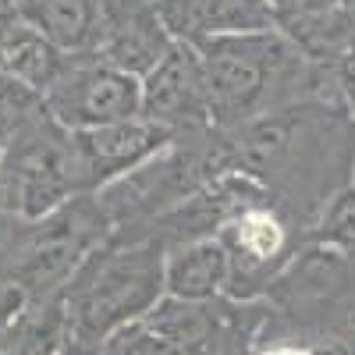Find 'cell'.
Listing matches in <instances>:
<instances>
[{
  "label": "cell",
  "instance_id": "1",
  "mask_svg": "<svg viewBox=\"0 0 355 355\" xmlns=\"http://www.w3.org/2000/svg\"><path fill=\"white\" fill-rule=\"evenodd\" d=\"M196 50L202 61L210 121L217 132H231L263 114L299 107L309 100L341 103L331 93L323 71L281 28L217 36V40L196 43Z\"/></svg>",
  "mask_w": 355,
  "mask_h": 355
},
{
  "label": "cell",
  "instance_id": "2",
  "mask_svg": "<svg viewBox=\"0 0 355 355\" xmlns=\"http://www.w3.org/2000/svg\"><path fill=\"white\" fill-rule=\"evenodd\" d=\"M167 299V242L157 234L110 239L64 284L68 345L96 352Z\"/></svg>",
  "mask_w": 355,
  "mask_h": 355
},
{
  "label": "cell",
  "instance_id": "3",
  "mask_svg": "<svg viewBox=\"0 0 355 355\" xmlns=\"http://www.w3.org/2000/svg\"><path fill=\"white\" fill-rule=\"evenodd\" d=\"M110 239V220L96 196H78L43 220L15 227V239L0 249V281L25 299H46L64 291L82 259Z\"/></svg>",
  "mask_w": 355,
  "mask_h": 355
},
{
  "label": "cell",
  "instance_id": "4",
  "mask_svg": "<svg viewBox=\"0 0 355 355\" xmlns=\"http://www.w3.org/2000/svg\"><path fill=\"white\" fill-rule=\"evenodd\" d=\"M78 196H85V182L75 132L57 125L43 107L4 146V210L28 224L50 217Z\"/></svg>",
  "mask_w": 355,
  "mask_h": 355
},
{
  "label": "cell",
  "instance_id": "5",
  "mask_svg": "<svg viewBox=\"0 0 355 355\" xmlns=\"http://www.w3.org/2000/svg\"><path fill=\"white\" fill-rule=\"evenodd\" d=\"M217 239L231 256L227 299L234 302H256L281 277L295 249L291 220L259 185L227 214V220L217 227Z\"/></svg>",
  "mask_w": 355,
  "mask_h": 355
},
{
  "label": "cell",
  "instance_id": "6",
  "mask_svg": "<svg viewBox=\"0 0 355 355\" xmlns=\"http://www.w3.org/2000/svg\"><path fill=\"white\" fill-rule=\"evenodd\" d=\"M46 110L68 132H93L142 114V78L103 64L96 53L75 57L68 75L43 96Z\"/></svg>",
  "mask_w": 355,
  "mask_h": 355
},
{
  "label": "cell",
  "instance_id": "7",
  "mask_svg": "<svg viewBox=\"0 0 355 355\" xmlns=\"http://www.w3.org/2000/svg\"><path fill=\"white\" fill-rule=\"evenodd\" d=\"M142 117L174 132L178 139L214 132L202 61L192 43L174 40V46L164 53V61L150 75H142Z\"/></svg>",
  "mask_w": 355,
  "mask_h": 355
},
{
  "label": "cell",
  "instance_id": "8",
  "mask_svg": "<svg viewBox=\"0 0 355 355\" xmlns=\"http://www.w3.org/2000/svg\"><path fill=\"white\" fill-rule=\"evenodd\" d=\"M178 135L153 125L150 117H132V121H117L107 128L93 132H75V150H78V167H82V182L85 196H96L107 185L121 182L142 164H150L160 157Z\"/></svg>",
  "mask_w": 355,
  "mask_h": 355
},
{
  "label": "cell",
  "instance_id": "9",
  "mask_svg": "<svg viewBox=\"0 0 355 355\" xmlns=\"http://www.w3.org/2000/svg\"><path fill=\"white\" fill-rule=\"evenodd\" d=\"M171 46L174 36L157 0H100L96 57L103 64L142 78L164 61Z\"/></svg>",
  "mask_w": 355,
  "mask_h": 355
},
{
  "label": "cell",
  "instance_id": "10",
  "mask_svg": "<svg viewBox=\"0 0 355 355\" xmlns=\"http://www.w3.org/2000/svg\"><path fill=\"white\" fill-rule=\"evenodd\" d=\"M160 15L171 28V36L192 46L217 36L277 28L270 0H164Z\"/></svg>",
  "mask_w": 355,
  "mask_h": 355
},
{
  "label": "cell",
  "instance_id": "11",
  "mask_svg": "<svg viewBox=\"0 0 355 355\" xmlns=\"http://www.w3.org/2000/svg\"><path fill=\"white\" fill-rule=\"evenodd\" d=\"M231 284V256L217 234L167 245V299L214 302Z\"/></svg>",
  "mask_w": 355,
  "mask_h": 355
},
{
  "label": "cell",
  "instance_id": "12",
  "mask_svg": "<svg viewBox=\"0 0 355 355\" xmlns=\"http://www.w3.org/2000/svg\"><path fill=\"white\" fill-rule=\"evenodd\" d=\"M15 18L61 53H96L100 0H15Z\"/></svg>",
  "mask_w": 355,
  "mask_h": 355
},
{
  "label": "cell",
  "instance_id": "13",
  "mask_svg": "<svg viewBox=\"0 0 355 355\" xmlns=\"http://www.w3.org/2000/svg\"><path fill=\"white\" fill-rule=\"evenodd\" d=\"M68 348L64 291L46 299H25L0 355H61Z\"/></svg>",
  "mask_w": 355,
  "mask_h": 355
},
{
  "label": "cell",
  "instance_id": "14",
  "mask_svg": "<svg viewBox=\"0 0 355 355\" xmlns=\"http://www.w3.org/2000/svg\"><path fill=\"white\" fill-rule=\"evenodd\" d=\"M306 239L320 249H331L345 259H355V185L338 189L323 202V210L316 214Z\"/></svg>",
  "mask_w": 355,
  "mask_h": 355
},
{
  "label": "cell",
  "instance_id": "15",
  "mask_svg": "<svg viewBox=\"0 0 355 355\" xmlns=\"http://www.w3.org/2000/svg\"><path fill=\"white\" fill-rule=\"evenodd\" d=\"M43 96L21 78L0 71V146H8L33 117L43 110Z\"/></svg>",
  "mask_w": 355,
  "mask_h": 355
},
{
  "label": "cell",
  "instance_id": "16",
  "mask_svg": "<svg viewBox=\"0 0 355 355\" xmlns=\"http://www.w3.org/2000/svg\"><path fill=\"white\" fill-rule=\"evenodd\" d=\"M96 355H185V352L174 341H167L157 327H150L146 320H139L121 334H114L107 345H100Z\"/></svg>",
  "mask_w": 355,
  "mask_h": 355
},
{
  "label": "cell",
  "instance_id": "17",
  "mask_svg": "<svg viewBox=\"0 0 355 355\" xmlns=\"http://www.w3.org/2000/svg\"><path fill=\"white\" fill-rule=\"evenodd\" d=\"M21 306H25V295H21L18 288H11V284H4V281H0V352H4L8 331H11L15 316L21 313Z\"/></svg>",
  "mask_w": 355,
  "mask_h": 355
},
{
  "label": "cell",
  "instance_id": "18",
  "mask_svg": "<svg viewBox=\"0 0 355 355\" xmlns=\"http://www.w3.org/2000/svg\"><path fill=\"white\" fill-rule=\"evenodd\" d=\"M252 355H323L320 345H299V341H277V345H263Z\"/></svg>",
  "mask_w": 355,
  "mask_h": 355
},
{
  "label": "cell",
  "instance_id": "19",
  "mask_svg": "<svg viewBox=\"0 0 355 355\" xmlns=\"http://www.w3.org/2000/svg\"><path fill=\"white\" fill-rule=\"evenodd\" d=\"M331 4H334V11H338V15H345V18H352V21H355V0H331Z\"/></svg>",
  "mask_w": 355,
  "mask_h": 355
},
{
  "label": "cell",
  "instance_id": "20",
  "mask_svg": "<svg viewBox=\"0 0 355 355\" xmlns=\"http://www.w3.org/2000/svg\"><path fill=\"white\" fill-rule=\"evenodd\" d=\"M0 210H4V146H0Z\"/></svg>",
  "mask_w": 355,
  "mask_h": 355
},
{
  "label": "cell",
  "instance_id": "21",
  "mask_svg": "<svg viewBox=\"0 0 355 355\" xmlns=\"http://www.w3.org/2000/svg\"><path fill=\"white\" fill-rule=\"evenodd\" d=\"M61 355H96V352H89V348H71V345H68Z\"/></svg>",
  "mask_w": 355,
  "mask_h": 355
},
{
  "label": "cell",
  "instance_id": "22",
  "mask_svg": "<svg viewBox=\"0 0 355 355\" xmlns=\"http://www.w3.org/2000/svg\"><path fill=\"white\" fill-rule=\"evenodd\" d=\"M352 185H355V164H352Z\"/></svg>",
  "mask_w": 355,
  "mask_h": 355
},
{
  "label": "cell",
  "instance_id": "23",
  "mask_svg": "<svg viewBox=\"0 0 355 355\" xmlns=\"http://www.w3.org/2000/svg\"><path fill=\"white\" fill-rule=\"evenodd\" d=\"M352 117H355V103H352Z\"/></svg>",
  "mask_w": 355,
  "mask_h": 355
},
{
  "label": "cell",
  "instance_id": "24",
  "mask_svg": "<svg viewBox=\"0 0 355 355\" xmlns=\"http://www.w3.org/2000/svg\"><path fill=\"white\" fill-rule=\"evenodd\" d=\"M157 4H164V0H157Z\"/></svg>",
  "mask_w": 355,
  "mask_h": 355
}]
</instances>
